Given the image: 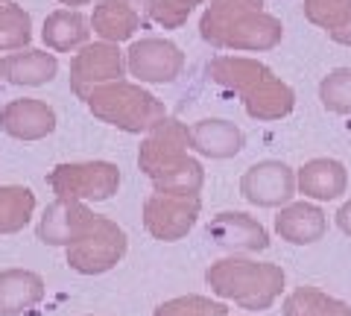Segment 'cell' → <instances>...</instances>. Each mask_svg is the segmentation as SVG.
Masks as SVG:
<instances>
[{
	"mask_svg": "<svg viewBox=\"0 0 351 316\" xmlns=\"http://www.w3.org/2000/svg\"><path fill=\"white\" fill-rule=\"evenodd\" d=\"M205 281L214 296L234 302L243 311H269L284 290V269L267 260L223 258L208 267Z\"/></svg>",
	"mask_w": 351,
	"mask_h": 316,
	"instance_id": "6da1fadb",
	"label": "cell"
},
{
	"mask_svg": "<svg viewBox=\"0 0 351 316\" xmlns=\"http://www.w3.org/2000/svg\"><path fill=\"white\" fill-rule=\"evenodd\" d=\"M85 106L97 121L123 132H149L164 121V106L135 82L114 80L85 94Z\"/></svg>",
	"mask_w": 351,
	"mask_h": 316,
	"instance_id": "7a4b0ae2",
	"label": "cell"
},
{
	"mask_svg": "<svg viewBox=\"0 0 351 316\" xmlns=\"http://www.w3.org/2000/svg\"><path fill=\"white\" fill-rule=\"evenodd\" d=\"M126 249H129V237L123 228L112 217L97 214L80 241L64 246V258H68V267L80 272V276H103V272L114 269L123 260Z\"/></svg>",
	"mask_w": 351,
	"mask_h": 316,
	"instance_id": "3957f363",
	"label": "cell"
},
{
	"mask_svg": "<svg viewBox=\"0 0 351 316\" xmlns=\"http://www.w3.org/2000/svg\"><path fill=\"white\" fill-rule=\"evenodd\" d=\"M50 188L62 199L106 202L120 188V167L112 161H64L53 167Z\"/></svg>",
	"mask_w": 351,
	"mask_h": 316,
	"instance_id": "277c9868",
	"label": "cell"
},
{
	"mask_svg": "<svg viewBox=\"0 0 351 316\" xmlns=\"http://www.w3.org/2000/svg\"><path fill=\"white\" fill-rule=\"evenodd\" d=\"M202 202L199 193L179 196V193H152L144 202V228L149 237L164 243H176L191 232L199 220Z\"/></svg>",
	"mask_w": 351,
	"mask_h": 316,
	"instance_id": "5b68a950",
	"label": "cell"
},
{
	"mask_svg": "<svg viewBox=\"0 0 351 316\" xmlns=\"http://www.w3.org/2000/svg\"><path fill=\"white\" fill-rule=\"evenodd\" d=\"M188 147H191L188 129L176 121H161L156 129H149L147 141L141 144L138 165L152 182H158L188 161V152H184Z\"/></svg>",
	"mask_w": 351,
	"mask_h": 316,
	"instance_id": "8992f818",
	"label": "cell"
},
{
	"mask_svg": "<svg viewBox=\"0 0 351 316\" xmlns=\"http://www.w3.org/2000/svg\"><path fill=\"white\" fill-rule=\"evenodd\" d=\"M123 76V53L112 41H88L71 62V91L85 100V94L97 85L114 82Z\"/></svg>",
	"mask_w": 351,
	"mask_h": 316,
	"instance_id": "52a82bcc",
	"label": "cell"
},
{
	"mask_svg": "<svg viewBox=\"0 0 351 316\" xmlns=\"http://www.w3.org/2000/svg\"><path fill=\"white\" fill-rule=\"evenodd\" d=\"M299 182H295L293 170L281 161H261V165L249 167L240 179V193L243 199L258 205V208H284L290 199Z\"/></svg>",
	"mask_w": 351,
	"mask_h": 316,
	"instance_id": "ba28073f",
	"label": "cell"
},
{
	"mask_svg": "<svg viewBox=\"0 0 351 316\" xmlns=\"http://www.w3.org/2000/svg\"><path fill=\"white\" fill-rule=\"evenodd\" d=\"M94 217L97 214L88 208L85 202L56 196V199L44 208V214L38 217L36 237L44 246H71L73 241L82 237V232L91 226Z\"/></svg>",
	"mask_w": 351,
	"mask_h": 316,
	"instance_id": "9c48e42d",
	"label": "cell"
},
{
	"mask_svg": "<svg viewBox=\"0 0 351 316\" xmlns=\"http://www.w3.org/2000/svg\"><path fill=\"white\" fill-rule=\"evenodd\" d=\"M129 73L138 76L141 82H173L182 73V53L170 41L161 38H144L135 41L126 53Z\"/></svg>",
	"mask_w": 351,
	"mask_h": 316,
	"instance_id": "30bf717a",
	"label": "cell"
},
{
	"mask_svg": "<svg viewBox=\"0 0 351 316\" xmlns=\"http://www.w3.org/2000/svg\"><path fill=\"white\" fill-rule=\"evenodd\" d=\"M156 9V0H97L91 27L103 41L120 45L135 36L144 18Z\"/></svg>",
	"mask_w": 351,
	"mask_h": 316,
	"instance_id": "8fae6325",
	"label": "cell"
},
{
	"mask_svg": "<svg viewBox=\"0 0 351 316\" xmlns=\"http://www.w3.org/2000/svg\"><path fill=\"white\" fill-rule=\"evenodd\" d=\"M205 234L208 241H214V246L228 252H263L269 246L267 228L243 211H223L211 217Z\"/></svg>",
	"mask_w": 351,
	"mask_h": 316,
	"instance_id": "7c38bea8",
	"label": "cell"
},
{
	"mask_svg": "<svg viewBox=\"0 0 351 316\" xmlns=\"http://www.w3.org/2000/svg\"><path fill=\"white\" fill-rule=\"evenodd\" d=\"M0 132L15 141H41L56 132V112L36 97L12 100L0 108Z\"/></svg>",
	"mask_w": 351,
	"mask_h": 316,
	"instance_id": "4fadbf2b",
	"label": "cell"
},
{
	"mask_svg": "<svg viewBox=\"0 0 351 316\" xmlns=\"http://www.w3.org/2000/svg\"><path fill=\"white\" fill-rule=\"evenodd\" d=\"M59 73V59L53 50H32L24 47L18 53H6L0 56V80L9 85H29V88H38V85H47L56 80Z\"/></svg>",
	"mask_w": 351,
	"mask_h": 316,
	"instance_id": "5bb4252c",
	"label": "cell"
},
{
	"mask_svg": "<svg viewBox=\"0 0 351 316\" xmlns=\"http://www.w3.org/2000/svg\"><path fill=\"white\" fill-rule=\"evenodd\" d=\"M276 232L293 246H311L328 232V217L311 202H287L276 217Z\"/></svg>",
	"mask_w": 351,
	"mask_h": 316,
	"instance_id": "9a60e30c",
	"label": "cell"
},
{
	"mask_svg": "<svg viewBox=\"0 0 351 316\" xmlns=\"http://www.w3.org/2000/svg\"><path fill=\"white\" fill-rule=\"evenodd\" d=\"M91 29V18H85L80 9H56L44 18L41 41L53 53H73L88 45Z\"/></svg>",
	"mask_w": 351,
	"mask_h": 316,
	"instance_id": "2e32d148",
	"label": "cell"
},
{
	"mask_svg": "<svg viewBox=\"0 0 351 316\" xmlns=\"http://www.w3.org/2000/svg\"><path fill=\"white\" fill-rule=\"evenodd\" d=\"M278 38H281V27L276 18L243 12L226 27V32L219 36L217 45L237 47V50H267L272 45H278Z\"/></svg>",
	"mask_w": 351,
	"mask_h": 316,
	"instance_id": "e0dca14e",
	"label": "cell"
},
{
	"mask_svg": "<svg viewBox=\"0 0 351 316\" xmlns=\"http://www.w3.org/2000/svg\"><path fill=\"white\" fill-rule=\"evenodd\" d=\"M44 299V278L32 269L0 272V316H18L32 311Z\"/></svg>",
	"mask_w": 351,
	"mask_h": 316,
	"instance_id": "ac0fdd59",
	"label": "cell"
},
{
	"mask_svg": "<svg viewBox=\"0 0 351 316\" xmlns=\"http://www.w3.org/2000/svg\"><path fill=\"white\" fill-rule=\"evenodd\" d=\"M299 191L311 199H337L346 193V167L331 158H313L299 170Z\"/></svg>",
	"mask_w": 351,
	"mask_h": 316,
	"instance_id": "d6986e66",
	"label": "cell"
},
{
	"mask_svg": "<svg viewBox=\"0 0 351 316\" xmlns=\"http://www.w3.org/2000/svg\"><path fill=\"white\" fill-rule=\"evenodd\" d=\"M191 147L211 158H232L243 149V132L228 121H199L191 129Z\"/></svg>",
	"mask_w": 351,
	"mask_h": 316,
	"instance_id": "ffe728a7",
	"label": "cell"
},
{
	"mask_svg": "<svg viewBox=\"0 0 351 316\" xmlns=\"http://www.w3.org/2000/svg\"><path fill=\"white\" fill-rule=\"evenodd\" d=\"M246 100V112L258 121H276V117L287 114L293 108V91L287 85H281L278 80L267 76L263 82H258L252 91L243 94Z\"/></svg>",
	"mask_w": 351,
	"mask_h": 316,
	"instance_id": "44dd1931",
	"label": "cell"
},
{
	"mask_svg": "<svg viewBox=\"0 0 351 316\" xmlns=\"http://www.w3.org/2000/svg\"><path fill=\"white\" fill-rule=\"evenodd\" d=\"M36 193L27 184H0V234H18L32 220Z\"/></svg>",
	"mask_w": 351,
	"mask_h": 316,
	"instance_id": "7402d4cb",
	"label": "cell"
},
{
	"mask_svg": "<svg viewBox=\"0 0 351 316\" xmlns=\"http://www.w3.org/2000/svg\"><path fill=\"white\" fill-rule=\"evenodd\" d=\"M284 316H351V304L334 299L319 287H295L284 299Z\"/></svg>",
	"mask_w": 351,
	"mask_h": 316,
	"instance_id": "603a6c76",
	"label": "cell"
},
{
	"mask_svg": "<svg viewBox=\"0 0 351 316\" xmlns=\"http://www.w3.org/2000/svg\"><path fill=\"white\" fill-rule=\"evenodd\" d=\"M208 73H211L219 85L243 91V94L252 91L258 82H263L269 76L267 68H261L255 62H246V59H217V62L208 64Z\"/></svg>",
	"mask_w": 351,
	"mask_h": 316,
	"instance_id": "cb8c5ba5",
	"label": "cell"
},
{
	"mask_svg": "<svg viewBox=\"0 0 351 316\" xmlns=\"http://www.w3.org/2000/svg\"><path fill=\"white\" fill-rule=\"evenodd\" d=\"M32 41V18L24 6L3 0L0 3V50H24Z\"/></svg>",
	"mask_w": 351,
	"mask_h": 316,
	"instance_id": "d4e9b609",
	"label": "cell"
},
{
	"mask_svg": "<svg viewBox=\"0 0 351 316\" xmlns=\"http://www.w3.org/2000/svg\"><path fill=\"white\" fill-rule=\"evenodd\" d=\"M258 6H261V0H214L211 9H208L202 18V38L217 45L219 36L226 32V27L232 24L237 15L252 12V9H258Z\"/></svg>",
	"mask_w": 351,
	"mask_h": 316,
	"instance_id": "484cf974",
	"label": "cell"
},
{
	"mask_svg": "<svg viewBox=\"0 0 351 316\" xmlns=\"http://www.w3.org/2000/svg\"><path fill=\"white\" fill-rule=\"evenodd\" d=\"M152 316H228V308L223 302L191 293V296H176L161 302Z\"/></svg>",
	"mask_w": 351,
	"mask_h": 316,
	"instance_id": "4316f807",
	"label": "cell"
},
{
	"mask_svg": "<svg viewBox=\"0 0 351 316\" xmlns=\"http://www.w3.org/2000/svg\"><path fill=\"white\" fill-rule=\"evenodd\" d=\"M202 182H205V173H202V165L199 161H193L188 158L179 170H173L167 173L164 179L158 182H152V188H156L158 193H179V196H193V193H199L202 188Z\"/></svg>",
	"mask_w": 351,
	"mask_h": 316,
	"instance_id": "83f0119b",
	"label": "cell"
},
{
	"mask_svg": "<svg viewBox=\"0 0 351 316\" xmlns=\"http://www.w3.org/2000/svg\"><path fill=\"white\" fill-rule=\"evenodd\" d=\"M322 103L334 112H351V71H337L322 82Z\"/></svg>",
	"mask_w": 351,
	"mask_h": 316,
	"instance_id": "f1b7e54d",
	"label": "cell"
},
{
	"mask_svg": "<svg viewBox=\"0 0 351 316\" xmlns=\"http://www.w3.org/2000/svg\"><path fill=\"white\" fill-rule=\"evenodd\" d=\"M196 3H199V0H158L156 9H152V18H156L161 27H179Z\"/></svg>",
	"mask_w": 351,
	"mask_h": 316,
	"instance_id": "f546056e",
	"label": "cell"
},
{
	"mask_svg": "<svg viewBox=\"0 0 351 316\" xmlns=\"http://www.w3.org/2000/svg\"><path fill=\"white\" fill-rule=\"evenodd\" d=\"M337 226H339V232L351 237V202H346L343 208L337 211Z\"/></svg>",
	"mask_w": 351,
	"mask_h": 316,
	"instance_id": "4dcf8cb0",
	"label": "cell"
},
{
	"mask_svg": "<svg viewBox=\"0 0 351 316\" xmlns=\"http://www.w3.org/2000/svg\"><path fill=\"white\" fill-rule=\"evenodd\" d=\"M62 6H88L91 3V0H59Z\"/></svg>",
	"mask_w": 351,
	"mask_h": 316,
	"instance_id": "1f68e13d",
	"label": "cell"
},
{
	"mask_svg": "<svg viewBox=\"0 0 351 316\" xmlns=\"http://www.w3.org/2000/svg\"><path fill=\"white\" fill-rule=\"evenodd\" d=\"M0 3H3V0H0Z\"/></svg>",
	"mask_w": 351,
	"mask_h": 316,
	"instance_id": "d6a6232c",
	"label": "cell"
}]
</instances>
